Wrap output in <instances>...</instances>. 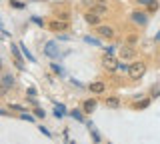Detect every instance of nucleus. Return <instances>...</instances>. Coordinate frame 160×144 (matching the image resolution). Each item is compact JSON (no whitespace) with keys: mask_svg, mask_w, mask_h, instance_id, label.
<instances>
[{"mask_svg":"<svg viewBox=\"0 0 160 144\" xmlns=\"http://www.w3.org/2000/svg\"><path fill=\"white\" fill-rule=\"evenodd\" d=\"M144 72H146L144 62H132V64L128 66V76L132 78V80H140V78L144 76Z\"/></svg>","mask_w":160,"mask_h":144,"instance_id":"obj_1","label":"nucleus"},{"mask_svg":"<svg viewBox=\"0 0 160 144\" xmlns=\"http://www.w3.org/2000/svg\"><path fill=\"white\" fill-rule=\"evenodd\" d=\"M34 96H36V90H34V88H28V98H30V100H32Z\"/></svg>","mask_w":160,"mask_h":144,"instance_id":"obj_16","label":"nucleus"},{"mask_svg":"<svg viewBox=\"0 0 160 144\" xmlns=\"http://www.w3.org/2000/svg\"><path fill=\"white\" fill-rule=\"evenodd\" d=\"M96 32L100 36H104V38H112L114 36V30L110 26H96Z\"/></svg>","mask_w":160,"mask_h":144,"instance_id":"obj_4","label":"nucleus"},{"mask_svg":"<svg viewBox=\"0 0 160 144\" xmlns=\"http://www.w3.org/2000/svg\"><path fill=\"white\" fill-rule=\"evenodd\" d=\"M92 10L96 12V14H104V12H106V6H102V4H94Z\"/></svg>","mask_w":160,"mask_h":144,"instance_id":"obj_12","label":"nucleus"},{"mask_svg":"<svg viewBox=\"0 0 160 144\" xmlns=\"http://www.w3.org/2000/svg\"><path fill=\"white\" fill-rule=\"evenodd\" d=\"M48 26H50V30H54V32H62V30H66V22H50Z\"/></svg>","mask_w":160,"mask_h":144,"instance_id":"obj_8","label":"nucleus"},{"mask_svg":"<svg viewBox=\"0 0 160 144\" xmlns=\"http://www.w3.org/2000/svg\"><path fill=\"white\" fill-rule=\"evenodd\" d=\"M14 84V78L10 76V74H4V78H2V86H6V88H10Z\"/></svg>","mask_w":160,"mask_h":144,"instance_id":"obj_10","label":"nucleus"},{"mask_svg":"<svg viewBox=\"0 0 160 144\" xmlns=\"http://www.w3.org/2000/svg\"><path fill=\"white\" fill-rule=\"evenodd\" d=\"M40 132H42V134H46V136L50 138V132H48V130H46V128H44V126H40Z\"/></svg>","mask_w":160,"mask_h":144,"instance_id":"obj_21","label":"nucleus"},{"mask_svg":"<svg viewBox=\"0 0 160 144\" xmlns=\"http://www.w3.org/2000/svg\"><path fill=\"white\" fill-rule=\"evenodd\" d=\"M156 38H158V40H160V32H158V34H156Z\"/></svg>","mask_w":160,"mask_h":144,"instance_id":"obj_24","label":"nucleus"},{"mask_svg":"<svg viewBox=\"0 0 160 144\" xmlns=\"http://www.w3.org/2000/svg\"><path fill=\"white\" fill-rule=\"evenodd\" d=\"M20 116H22V118H24V120H30V122H32V120H34V118H32V116H28V114H24V112H22V114H20Z\"/></svg>","mask_w":160,"mask_h":144,"instance_id":"obj_20","label":"nucleus"},{"mask_svg":"<svg viewBox=\"0 0 160 144\" xmlns=\"http://www.w3.org/2000/svg\"><path fill=\"white\" fill-rule=\"evenodd\" d=\"M104 88H106V86H104L102 82H98V80L90 84V92H94V94H102V92H104Z\"/></svg>","mask_w":160,"mask_h":144,"instance_id":"obj_6","label":"nucleus"},{"mask_svg":"<svg viewBox=\"0 0 160 144\" xmlns=\"http://www.w3.org/2000/svg\"><path fill=\"white\" fill-rule=\"evenodd\" d=\"M118 104H120L118 98H108V100H106V106H110V108H116Z\"/></svg>","mask_w":160,"mask_h":144,"instance_id":"obj_14","label":"nucleus"},{"mask_svg":"<svg viewBox=\"0 0 160 144\" xmlns=\"http://www.w3.org/2000/svg\"><path fill=\"white\" fill-rule=\"evenodd\" d=\"M150 104V100L148 98H144V100H138V102H134V108H136V110H140V108H146Z\"/></svg>","mask_w":160,"mask_h":144,"instance_id":"obj_11","label":"nucleus"},{"mask_svg":"<svg viewBox=\"0 0 160 144\" xmlns=\"http://www.w3.org/2000/svg\"><path fill=\"white\" fill-rule=\"evenodd\" d=\"M12 54H14V56L18 58V66H22V64H20V52H18V48H16V46L12 48Z\"/></svg>","mask_w":160,"mask_h":144,"instance_id":"obj_15","label":"nucleus"},{"mask_svg":"<svg viewBox=\"0 0 160 144\" xmlns=\"http://www.w3.org/2000/svg\"><path fill=\"white\" fill-rule=\"evenodd\" d=\"M150 2H154V0H138V4H150Z\"/></svg>","mask_w":160,"mask_h":144,"instance_id":"obj_23","label":"nucleus"},{"mask_svg":"<svg viewBox=\"0 0 160 144\" xmlns=\"http://www.w3.org/2000/svg\"><path fill=\"white\" fill-rule=\"evenodd\" d=\"M132 56H134L132 48H124V50H122V58H126V60H128V58H132Z\"/></svg>","mask_w":160,"mask_h":144,"instance_id":"obj_13","label":"nucleus"},{"mask_svg":"<svg viewBox=\"0 0 160 144\" xmlns=\"http://www.w3.org/2000/svg\"><path fill=\"white\" fill-rule=\"evenodd\" d=\"M96 110V98H88L86 102H84V112H94Z\"/></svg>","mask_w":160,"mask_h":144,"instance_id":"obj_5","label":"nucleus"},{"mask_svg":"<svg viewBox=\"0 0 160 144\" xmlns=\"http://www.w3.org/2000/svg\"><path fill=\"white\" fill-rule=\"evenodd\" d=\"M102 66L106 68V70H116L118 62H116V58H114L112 54H106V56H102Z\"/></svg>","mask_w":160,"mask_h":144,"instance_id":"obj_2","label":"nucleus"},{"mask_svg":"<svg viewBox=\"0 0 160 144\" xmlns=\"http://www.w3.org/2000/svg\"><path fill=\"white\" fill-rule=\"evenodd\" d=\"M84 20H86L90 26H98V24H100V14H96L94 10L86 12V14H84Z\"/></svg>","mask_w":160,"mask_h":144,"instance_id":"obj_3","label":"nucleus"},{"mask_svg":"<svg viewBox=\"0 0 160 144\" xmlns=\"http://www.w3.org/2000/svg\"><path fill=\"white\" fill-rule=\"evenodd\" d=\"M72 116H74V118H76V120H82V114H80L78 110H74V112H72Z\"/></svg>","mask_w":160,"mask_h":144,"instance_id":"obj_18","label":"nucleus"},{"mask_svg":"<svg viewBox=\"0 0 160 144\" xmlns=\"http://www.w3.org/2000/svg\"><path fill=\"white\" fill-rule=\"evenodd\" d=\"M148 6H150V10H156V8H158V4H156V2H150Z\"/></svg>","mask_w":160,"mask_h":144,"instance_id":"obj_22","label":"nucleus"},{"mask_svg":"<svg viewBox=\"0 0 160 144\" xmlns=\"http://www.w3.org/2000/svg\"><path fill=\"white\" fill-rule=\"evenodd\" d=\"M156 94H160V86H154L152 88V96H156Z\"/></svg>","mask_w":160,"mask_h":144,"instance_id":"obj_19","label":"nucleus"},{"mask_svg":"<svg viewBox=\"0 0 160 144\" xmlns=\"http://www.w3.org/2000/svg\"><path fill=\"white\" fill-rule=\"evenodd\" d=\"M34 114H36L38 118H44V110H40V108H36V110H34Z\"/></svg>","mask_w":160,"mask_h":144,"instance_id":"obj_17","label":"nucleus"},{"mask_svg":"<svg viewBox=\"0 0 160 144\" xmlns=\"http://www.w3.org/2000/svg\"><path fill=\"white\" fill-rule=\"evenodd\" d=\"M132 20H134V22H138V24H144V22H146V14H142V12H134V14H132Z\"/></svg>","mask_w":160,"mask_h":144,"instance_id":"obj_9","label":"nucleus"},{"mask_svg":"<svg viewBox=\"0 0 160 144\" xmlns=\"http://www.w3.org/2000/svg\"><path fill=\"white\" fill-rule=\"evenodd\" d=\"M44 50H46V54H50V56H52V58H56L58 56V50H56V44H54V42H48L46 44V48H44Z\"/></svg>","mask_w":160,"mask_h":144,"instance_id":"obj_7","label":"nucleus"}]
</instances>
